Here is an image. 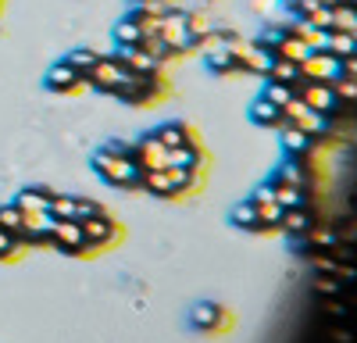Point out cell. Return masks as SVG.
Returning a JSON list of instances; mask_svg holds the SVG:
<instances>
[{"label": "cell", "mask_w": 357, "mask_h": 343, "mask_svg": "<svg viewBox=\"0 0 357 343\" xmlns=\"http://www.w3.org/2000/svg\"><path fill=\"white\" fill-rule=\"evenodd\" d=\"M89 168H93L104 183H111L114 190H143V168L132 158H114L104 147H97L89 154Z\"/></svg>", "instance_id": "cell-1"}, {"label": "cell", "mask_w": 357, "mask_h": 343, "mask_svg": "<svg viewBox=\"0 0 357 343\" xmlns=\"http://www.w3.org/2000/svg\"><path fill=\"white\" fill-rule=\"evenodd\" d=\"M168 93H172L168 72H158V75H129L122 86H118L114 97L122 100V104H129V107H154Z\"/></svg>", "instance_id": "cell-2"}, {"label": "cell", "mask_w": 357, "mask_h": 343, "mask_svg": "<svg viewBox=\"0 0 357 343\" xmlns=\"http://www.w3.org/2000/svg\"><path fill=\"white\" fill-rule=\"evenodd\" d=\"M79 225H82V240H86V254H89V257L100 254V250H107V247H118V243H122V236H126L122 222H118L114 215L86 218V222H79Z\"/></svg>", "instance_id": "cell-3"}, {"label": "cell", "mask_w": 357, "mask_h": 343, "mask_svg": "<svg viewBox=\"0 0 357 343\" xmlns=\"http://www.w3.org/2000/svg\"><path fill=\"white\" fill-rule=\"evenodd\" d=\"M47 247H54L57 254L89 257L86 254V240H82V225L75 218H54L50 229H47Z\"/></svg>", "instance_id": "cell-4"}, {"label": "cell", "mask_w": 357, "mask_h": 343, "mask_svg": "<svg viewBox=\"0 0 357 343\" xmlns=\"http://www.w3.org/2000/svg\"><path fill=\"white\" fill-rule=\"evenodd\" d=\"M296 90V100H304L307 107H314L318 114H340V107H343V100L336 97V90H333V82H318V79H301L293 86Z\"/></svg>", "instance_id": "cell-5"}, {"label": "cell", "mask_w": 357, "mask_h": 343, "mask_svg": "<svg viewBox=\"0 0 357 343\" xmlns=\"http://www.w3.org/2000/svg\"><path fill=\"white\" fill-rule=\"evenodd\" d=\"M126 79H129V72L122 68V61H118L114 54H107V57L100 54V61L86 72V86H89V90H97V93H104V97H114L118 86H122Z\"/></svg>", "instance_id": "cell-6"}, {"label": "cell", "mask_w": 357, "mask_h": 343, "mask_svg": "<svg viewBox=\"0 0 357 343\" xmlns=\"http://www.w3.org/2000/svg\"><path fill=\"white\" fill-rule=\"evenodd\" d=\"M43 90H47V93H57V97H75V93L86 90V79H82V72H75V68L65 61V57H61L57 65L47 68Z\"/></svg>", "instance_id": "cell-7"}, {"label": "cell", "mask_w": 357, "mask_h": 343, "mask_svg": "<svg viewBox=\"0 0 357 343\" xmlns=\"http://www.w3.org/2000/svg\"><path fill=\"white\" fill-rule=\"evenodd\" d=\"M190 326L197 333H229L232 329V314L222 304H215V300H200L190 311Z\"/></svg>", "instance_id": "cell-8"}, {"label": "cell", "mask_w": 357, "mask_h": 343, "mask_svg": "<svg viewBox=\"0 0 357 343\" xmlns=\"http://www.w3.org/2000/svg\"><path fill=\"white\" fill-rule=\"evenodd\" d=\"M301 75L304 79H318V82H336L343 75V57H336L329 50H311L301 61Z\"/></svg>", "instance_id": "cell-9"}, {"label": "cell", "mask_w": 357, "mask_h": 343, "mask_svg": "<svg viewBox=\"0 0 357 343\" xmlns=\"http://www.w3.org/2000/svg\"><path fill=\"white\" fill-rule=\"evenodd\" d=\"M254 208H257V222H261V229L264 233H279L282 229V215H286V208L282 204H275V197H272V186L268 183H261L257 190H254Z\"/></svg>", "instance_id": "cell-10"}, {"label": "cell", "mask_w": 357, "mask_h": 343, "mask_svg": "<svg viewBox=\"0 0 357 343\" xmlns=\"http://www.w3.org/2000/svg\"><path fill=\"white\" fill-rule=\"evenodd\" d=\"M207 165H211V154L204 151L200 139H190L183 143V147H172L165 154V168H190V172H204Z\"/></svg>", "instance_id": "cell-11"}, {"label": "cell", "mask_w": 357, "mask_h": 343, "mask_svg": "<svg viewBox=\"0 0 357 343\" xmlns=\"http://www.w3.org/2000/svg\"><path fill=\"white\" fill-rule=\"evenodd\" d=\"M165 143L154 136V132H143L136 143H132V161L143 168V172H151V168H165Z\"/></svg>", "instance_id": "cell-12"}, {"label": "cell", "mask_w": 357, "mask_h": 343, "mask_svg": "<svg viewBox=\"0 0 357 343\" xmlns=\"http://www.w3.org/2000/svg\"><path fill=\"white\" fill-rule=\"evenodd\" d=\"M204 65H207V72H211V75H240L243 72L240 68V57H236L222 40L204 50Z\"/></svg>", "instance_id": "cell-13"}, {"label": "cell", "mask_w": 357, "mask_h": 343, "mask_svg": "<svg viewBox=\"0 0 357 343\" xmlns=\"http://www.w3.org/2000/svg\"><path fill=\"white\" fill-rule=\"evenodd\" d=\"M168 183H172V200H186L197 190H204V172H190V168H165Z\"/></svg>", "instance_id": "cell-14"}, {"label": "cell", "mask_w": 357, "mask_h": 343, "mask_svg": "<svg viewBox=\"0 0 357 343\" xmlns=\"http://www.w3.org/2000/svg\"><path fill=\"white\" fill-rule=\"evenodd\" d=\"M279 139H282V151H286L289 158H311V147H318V139H314V136L301 132V129L289 125V122L279 125Z\"/></svg>", "instance_id": "cell-15"}, {"label": "cell", "mask_w": 357, "mask_h": 343, "mask_svg": "<svg viewBox=\"0 0 357 343\" xmlns=\"http://www.w3.org/2000/svg\"><path fill=\"white\" fill-rule=\"evenodd\" d=\"M154 136L165 143V151L183 147V143H190V139H200V136H197V129H193L190 122H165L161 129H154Z\"/></svg>", "instance_id": "cell-16"}, {"label": "cell", "mask_w": 357, "mask_h": 343, "mask_svg": "<svg viewBox=\"0 0 357 343\" xmlns=\"http://www.w3.org/2000/svg\"><path fill=\"white\" fill-rule=\"evenodd\" d=\"M282 229H286V236H307L311 229H314V211L304 208V204L286 208V215H282Z\"/></svg>", "instance_id": "cell-17"}, {"label": "cell", "mask_w": 357, "mask_h": 343, "mask_svg": "<svg viewBox=\"0 0 357 343\" xmlns=\"http://www.w3.org/2000/svg\"><path fill=\"white\" fill-rule=\"evenodd\" d=\"M111 40H114V50H126V47H139V40H143V29L129 18V15H122L114 22V29H111Z\"/></svg>", "instance_id": "cell-18"}, {"label": "cell", "mask_w": 357, "mask_h": 343, "mask_svg": "<svg viewBox=\"0 0 357 343\" xmlns=\"http://www.w3.org/2000/svg\"><path fill=\"white\" fill-rule=\"evenodd\" d=\"M11 204L18 208V211H47V204H50V190L47 186H29V190H22ZM50 215V211H47Z\"/></svg>", "instance_id": "cell-19"}, {"label": "cell", "mask_w": 357, "mask_h": 343, "mask_svg": "<svg viewBox=\"0 0 357 343\" xmlns=\"http://www.w3.org/2000/svg\"><path fill=\"white\" fill-rule=\"evenodd\" d=\"M139 50H146V54H151L154 61H161L165 68L178 61V54H175V50L168 47V40H161L158 33H143V40H139Z\"/></svg>", "instance_id": "cell-20"}, {"label": "cell", "mask_w": 357, "mask_h": 343, "mask_svg": "<svg viewBox=\"0 0 357 343\" xmlns=\"http://www.w3.org/2000/svg\"><path fill=\"white\" fill-rule=\"evenodd\" d=\"M250 119H254V125L279 129V125H282V107H275V104H268L264 97H257V100L250 104Z\"/></svg>", "instance_id": "cell-21"}, {"label": "cell", "mask_w": 357, "mask_h": 343, "mask_svg": "<svg viewBox=\"0 0 357 343\" xmlns=\"http://www.w3.org/2000/svg\"><path fill=\"white\" fill-rule=\"evenodd\" d=\"M229 222L236 229H243V233H264L261 222H257V208H254V200H243V204H236L229 211Z\"/></svg>", "instance_id": "cell-22"}, {"label": "cell", "mask_w": 357, "mask_h": 343, "mask_svg": "<svg viewBox=\"0 0 357 343\" xmlns=\"http://www.w3.org/2000/svg\"><path fill=\"white\" fill-rule=\"evenodd\" d=\"M261 97L268 100V104H275V107H286L293 97H296V90L289 82H279V79H268L264 75V90H261Z\"/></svg>", "instance_id": "cell-23"}, {"label": "cell", "mask_w": 357, "mask_h": 343, "mask_svg": "<svg viewBox=\"0 0 357 343\" xmlns=\"http://www.w3.org/2000/svg\"><path fill=\"white\" fill-rule=\"evenodd\" d=\"M143 190H146V193H154V197L172 200V183H168V172H165V168H151V172H143Z\"/></svg>", "instance_id": "cell-24"}, {"label": "cell", "mask_w": 357, "mask_h": 343, "mask_svg": "<svg viewBox=\"0 0 357 343\" xmlns=\"http://www.w3.org/2000/svg\"><path fill=\"white\" fill-rule=\"evenodd\" d=\"M268 79H279V82H289V86H296L304 75H301V65L296 61H286V57H275L272 61V68H268Z\"/></svg>", "instance_id": "cell-25"}, {"label": "cell", "mask_w": 357, "mask_h": 343, "mask_svg": "<svg viewBox=\"0 0 357 343\" xmlns=\"http://www.w3.org/2000/svg\"><path fill=\"white\" fill-rule=\"evenodd\" d=\"M325 50L336 57H350L354 54V33H336V29H325Z\"/></svg>", "instance_id": "cell-26"}, {"label": "cell", "mask_w": 357, "mask_h": 343, "mask_svg": "<svg viewBox=\"0 0 357 343\" xmlns=\"http://www.w3.org/2000/svg\"><path fill=\"white\" fill-rule=\"evenodd\" d=\"M65 61H68L75 72H82V79H86V72L100 61V54H97V50H89V47H75V50H68Z\"/></svg>", "instance_id": "cell-27"}, {"label": "cell", "mask_w": 357, "mask_h": 343, "mask_svg": "<svg viewBox=\"0 0 357 343\" xmlns=\"http://www.w3.org/2000/svg\"><path fill=\"white\" fill-rule=\"evenodd\" d=\"M336 33H357V15H354V4H336L333 8V25Z\"/></svg>", "instance_id": "cell-28"}, {"label": "cell", "mask_w": 357, "mask_h": 343, "mask_svg": "<svg viewBox=\"0 0 357 343\" xmlns=\"http://www.w3.org/2000/svg\"><path fill=\"white\" fill-rule=\"evenodd\" d=\"M47 211H50V218H75V197H68V193H50Z\"/></svg>", "instance_id": "cell-29"}, {"label": "cell", "mask_w": 357, "mask_h": 343, "mask_svg": "<svg viewBox=\"0 0 357 343\" xmlns=\"http://www.w3.org/2000/svg\"><path fill=\"white\" fill-rule=\"evenodd\" d=\"M100 215H111L100 200H89V197H75V222H86V218H100Z\"/></svg>", "instance_id": "cell-30"}, {"label": "cell", "mask_w": 357, "mask_h": 343, "mask_svg": "<svg viewBox=\"0 0 357 343\" xmlns=\"http://www.w3.org/2000/svg\"><path fill=\"white\" fill-rule=\"evenodd\" d=\"M129 11H139V15H151V18H161L172 11V0H129Z\"/></svg>", "instance_id": "cell-31"}, {"label": "cell", "mask_w": 357, "mask_h": 343, "mask_svg": "<svg viewBox=\"0 0 357 343\" xmlns=\"http://www.w3.org/2000/svg\"><path fill=\"white\" fill-rule=\"evenodd\" d=\"M50 222L54 218L47 211H22V229H29V233H47Z\"/></svg>", "instance_id": "cell-32"}, {"label": "cell", "mask_w": 357, "mask_h": 343, "mask_svg": "<svg viewBox=\"0 0 357 343\" xmlns=\"http://www.w3.org/2000/svg\"><path fill=\"white\" fill-rule=\"evenodd\" d=\"M25 250L18 247L15 233H8V229H0V261H15V257H22Z\"/></svg>", "instance_id": "cell-33"}, {"label": "cell", "mask_w": 357, "mask_h": 343, "mask_svg": "<svg viewBox=\"0 0 357 343\" xmlns=\"http://www.w3.org/2000/svg\"><path fill=\"white\" fill-rule=\"evenodd\" d=\"M0 229H8V233L22 229V211L15 204H0Z\"/></svg>", "instance_id": "cell-34"}, {"label": "cell", "mask_w": 357, "mask_h": 343, "mask_svg": "<svg viewBox=\"0 0 357 343\" xmlns=\"http://www.w3.org/2000/svg\"><path fill=\"white\" fill-rule=\"evenodd\" d=\"M104 151L114 154V158H132V143L129 139H111V143H104Z\"/></svg>", "instance_id": "cell-35"}, {"label": "cell", "mask_w": 357, "mask_h": 343, "mask_svg": "<svg viewBox=\"0 0 357 343\" xmlns=\"http://www.w3.org/2000/svg\"><path fill=\"white\" fill-rule=\"evenodd\" d=\"M340 4H354V0H340Z\"/></svg>", "instance_id": "cell-36"}, {"label": "cell", "mask_w": 357, "mask_h": 343, "mask_svg": "<svg viewBox=\"0 0 357 343\" xmlns=\"http://www.w3.org/2000/svg\"><path fill=\"white\" fill-rule=\"evenodd\" d=\"M0 4H4V0H0ZM0 11H4V8H0Z\"/></svg>", "instance_id": "cell-37"}]
</instances>
